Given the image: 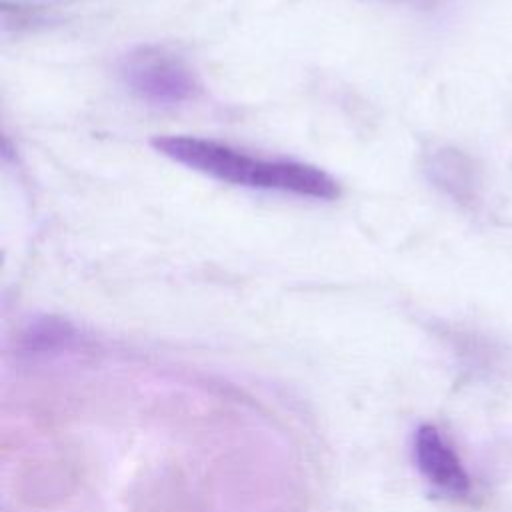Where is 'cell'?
<instances>
[{
    "label": "cell",
    "instance_id": "3957f363",
    "mask_svg": "<svg viewBox=\"0 0 512 512\" xmlns=\"http://www.w3.org/2000/svg\"><path fill=\"white\" fill-rule=\"evenodd\" d=\"M412 450L416 468L430 484L454 496H462L468 492L470 478L460 458L434 426L422 424L416 430Z\"/></svg>",
    "mask_w": 512,
    "mask_h": 512
},
{
    "label": "cell",
    "instance_id": "7a4b0ae2",
    "mask_svg": "<svg viewBox=\"0 0 512 512\" xmlns=\"http://www.w3.org/2000/svg\"><path fill=\"white\" fill-rule=\"evenodd\" d=\"M122 76L136 94L154 102H180L196 88L190 70L160 48L132 52L124 60Z\"/></svg>",
    "mask_w": 512,
    "mask_h": 512
},
{
    "label": "cell",
    "instance_id": "6da1fadb",
    "mask_svg": "<svg viewBox=\"0 0 512 512\" xmlns=\"http://www.w3.org/2000/svg\"><path fill=\"white\" fill-rule=\"evenodd\" d=\"M152 144L174 162L228 184L280 190L322 200H332L340 192L336 180L312 164L258 158L228 144L198 136H158Z\"/></svg>",
    "mask_w": 512,
    "mask_h": 512
}]
</instances>
